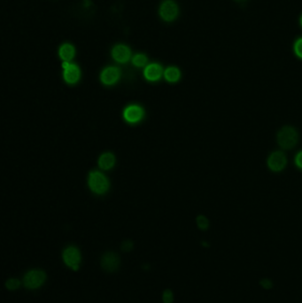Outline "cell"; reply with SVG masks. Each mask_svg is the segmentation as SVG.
<instances>
[{"mask_svg": "<svg viewBox=\"0 0 302 303\" xmlns=\"http://www.w3.org/2000/svg\"><path fill=\"white\" fill-rule=\"evenodd\" d=\"M297 132L292 127H285L277 134V143L283 149H292L297 144Z\"/></svg>", "mask_w": 302, "mask_h": 303, "instance_id": "obj_1", "label": "cell"}, {"mask_svg": "<svg viewBox=\"0 0 302 303\" xmlns=\"http://www.w3.org/2000/svg\"><path fill=\"white\" fill-rule=\"evenodd\" d=\"M89 186L92 192L98 194H103L108 190L109 183L102 173L99 171L91 172L89 176Z\"/></svg>", "mask_w": 302, "mask_h": 303, "instance_id": "obj_2", "label": "cell"}, {"mask_svg": "<svg viewBox=\"0 0 302 303\" xmlns=\"http://www.w3.org/2000/svg\"><path fill=\"white\" fill-rule=\"evenodd\" d=\"M159 15L161 19L166 22L174 21L179 15L178 5L172 0H166L161 3L159 8Z\"/></svg>", "mask_w": 302, "mask_h": 303, "instance_id": "obj_3", "label": "cell"}, {"mask_svg": "<svg viewBox=\"0 0 302 303\" xmlns=\"http://www.w3.org/2000/svg\"><path fill=\"white\" fill-rule=\"evenodd\" d=\"M46 274L42 270H31L27 273L23 279V283L29 289H35L40 287L45 283Z\"/></svg>", "mask_w": 302, "mask_h": 303, "instance_id": "obj_4", "label": "cell"}, {"mask_svg": "<svg viewBox=\"0 0 302 303\" xmlns=\"http://www.w3.org/2000/svg\"><path fill=\"white\" fill-rule=\"evenodd\" d=\"M286 156L283 152H274L268 159V166L273 171H281L286 166Z\"/></svg>", "mask_w": 302, "mask_h": 303, "instance_id": "obj_5", "label": "cell"}, {"mask_svg": "<svg viewBox=\"0 0 302 303\" xmlns=\"http://www.w3.org/2000/svg\"><path fill=\"white\" fill-rule=\"evenodd\" d=\"M101 266L106 271H116L120 266V258L116 252H106L101 260Z\"/></svg>", "mask_w": 302, "mask_h": 303, "instance_id": "obj_6", "label": "cell"}, {"mask_svg": "<svg viewBox=\"0 0 302 303\" xmlns=\"http://www.w3.org/2000/svg\"><path fill=\"white\" fill-rule=\"evenodd\" d=\"M131 50L129 46L119 44L113 47L112 57L119 63H126L131 59Z\"/></svg>", "mask_w": 302, "mask_h": 303, "instance_id": "obj_7", "label": "cell"}, {"mask_svg": "<svg viewBox=\"0 0 302 303\" xmlns=\"http://www.w3.org/2000/svg\"><path fill=\"white\" fill-rule=\"evenodd\" d=\"M121 71L116 67H108L101 72V82L106 85H112L119 80Z\"/></svg>", "mask_w": 302, "mask_h": 303, "instance_id": "obj_8", "label": "cell"}, {"mask_svg": "<svg viewBox=\"0 0 302 303\" xmlns=\"http://www.w3.org/2000/svg\"><path fill=\"white\" fill-rule=\"evenodd\" d=\"M63 260L66 264L69 267H74L75 265H79L81 262V254L79 250L75 247L66 248L63 252Z\"/></svg>", "mask_w": 302, "mask_h": 303, "instance_id": "obj_9", "label": "cell"}, {"mask_svg": "<svg viewBox=\"0 0 302 303\" xmlns=\"http://www.w3.org/2000/svg\"><path fill=\"white\" fill-rule=\"evenodd\" d=\"M123 117L125 120L131 123H135L140 121L144 117L143 108L136 105L128 106L123 113Z\"/></svg>", "mask_w": 302, "mask_h": 303, "instance_id": "obj_10", "label": "cell"}, {"mask_svg": "<svg viewBox=\"0 0 302 303\" xmlns=\"http://www.w3.org/2000/svg\"><path fill=\"white\" fill-rule=\"evenodd\" d=\"M144 75L148 81H158L163 75V68L158 63H151L146 66Z\"/></svg>", "mask_w": 302, "mask_h": 303, "instance_id": "obj_11", "label": "cell"}, {"mask_svg": "<svg viewBox=\"0 0 302 303\" xmlns=\"http://www.w3.org/2000/svg\"><path fill=\"white\" fill-rule=\"evenodd\" d=\"M81 72L80 68L76 64H72L67 67L63 72L64 79L67 84H76L80 79Z\"/></svg>", "mask_w": 302, "mask_h": 303, "instance_id": "obj_12", "label": "cell"}, {"mask_svg": "<svg viewBox=\"0 0 302 303\" xmlns=\"http://www.w3.org/2000/svg\"><path fill=\"white\" fill-rule=\"evenodd\" d=\"M76 55V48L69 43H65L59 49V56L63 61H72Z\"/></svg>", "mask_w": 302, "mask_h": 303, "instance_id": "obj_13", "label": "cell"}, {"mask_svg": "<svg viewBox=\"0 0 302 303\" xmlns=\"http://www.w3.org/2000/svg\"><path fill=\"white\" fill-rule=\"evenodd\" d=\"M115 162H116V158L115 155L111 153V152H106L104 154H102L100 157V160H99V165L102 169H109L111 168L114 167L115 165Z\"/></svg>", "mask_w": 302, "mask_h": 303, "instance_id": "obj_14", "label": "cell"}, {"mask_svg": "<svg viewBox=\"0 0 302 303\" xmlns=\"http://www.w3.org/2000/svg\"><path fill=\"white\" fill-rule=\"evenodd\" d=\"M164 77L167 81L176 83L181 77V72L176 67H169L164 71Z\"/></svg>", "mask_w": 302, "mask_h": 303, "instance_id": "obj_15", "label": "cell"}, {"mask_svg": "<svg viewBox=\"0 0 302 303\" xmlns=\"http://www.w3.org/2000/svg\"><path fill=\"white\" fill-rule=\"evenodd\" d=\"M147 62H148V58L144 53H137V54L134 55V57L132 58L133 65H135L137 67H142L146 66Z\"/></svg>", "mask_w": 302, "mask_h": 303, "instance_id": "obj_16", "label": "cell"}, {"mask_svg": "<svg viewBox=\"0 0 302 303\" xmlns=\"http://www.w3.org/2000/svg\"><path fill=\"white\" fill-rule=\"evenodd\" d=\"M197 224H198L199 228L201 229L203 231L207 230L208 226H209L208 220L204 216H200V217L197 218Z\"/></svg>", "mask_w": 302, "mask_h": 303, "instance_id": "obj_17", "label": "cell"}, {"mask_svg": "<svg viewBox=\"0 0 302 303\" xmlns=\"http://www.w3.org/2000/svg\"><path fill=\"white\" fill-rule=\"evenodd\" d=\"M20 280H18V279H16V278H12V279H9V280L5 283V286H6V288H7V289H9L11 291L18 289V288L20 287Z\"/></svg>", "mask_w": 302, "mask_h": 303, "instance_id": "obj_18", "label": "cell"}, {"mask_svg": "<svg viewBox=\"0 0 302 303\" xmlns=\"http://www.w3.org/2000/svg\"><path fill=\"white\" fill-rule=\"evenodd\" d=\"M174 301V295L170 290H166L163 293V303H172Z\"/></svg>", "mask_w": 302, "mask_h": 303, "instance_id": "obj_19", "label": "cell"}, {"mask_svg": "<svg viewBox=\"0 0 302 303\" xmlns=\"http://www.w3.org/2000/svg\"><path fill=\"white\" fill-rule=\"evenodd\" d=\"M260 285L263 289L265 290H269L273 287V283H272L271 280L268 279V278H263L261 281H260Z\"/></svg>", "mask_w": 302, "mask_h": 303, "instance_id": "obj_20", "label": "cell"}, {"mask_svg": "<svg viewBox=\"0 0 302 303\" xmlns=\"http://www.w3.org/2000/svg\"><path fill=\"white\" fill-rule=\"evenodd\" d=\"M294 50L298 57L302 59V38H300L296 41L295 46H294Z\"/></svg>", "mask_w": 302, "mask_h": 303, "instance_id": "obj_21", "label": "cell"}, {"mask_svg": "<svg viewBox=\"0 0 302 303\" xmlns=\"http://www.w3.org/2000/svg\"><path fill=\"white\" fill-rule=\"evenodd\" d=\"M132 248H133V242L131 240H126L121 244V249L124 252H130Z\"/></svg>", "mask_w": 302, "mask_h": 303, "instance_id": "obj_22", "label": "cell"}, {"mask_svg": "<svg viewBox=\"0 0 302 303\" xmlns=\"http://www.w3.org/2000/svg\"><path fill=\"white\" fill-rule=\"evenodd\" d=\"M295 163L298 167L302 168V151L300 152L295 157Z\"/></svg>", "mask_w": 302, "mask_h": 303, "instance_id": "obj_23", "label": "cell"}, {"mask_svg": "<svg viewBox=\"0 0 302 303\" xmlns=\"http://www.w3.org/2000/svg\"><path fill=\"white\" fill-rule=\"evenodd\" d=\"M235 1H237L238 3H243V2H245V1H247V0H235Z\"/></svg>", "mask_w": 302, "mask_h": 303, "instance_id": "obj_24", "label": "cell"}, {"mask_svg": "<svg viewBox=\"0 0 302 303\" xmlns=\"http://www.w3.org/2000/svg\"><path fill=\"white\" fill-rule=\"evenodd\" d=\"M301 24H302V18H301Z\"/></svg>", "mask_w": 302, "mask_h": 303, "instance_id": "obj_25", "label": "cell"}]
</instances>
